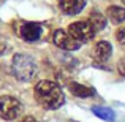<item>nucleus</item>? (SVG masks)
<instances>
[{"mask_svg":"<svg viewBox=\"0 0 125 122\" xmlns=\"http://www.w3.org/2000/svg\"><path fill=\"white\" fill-rule=\"evenodd\" d=\"M33 95L38 105L43 106L44 110H57L63 105L65 95L62 87L54 81L43 79L38 81L33 87Z\"/></svg>","mask_w":125,"mask_h":122,"instance_id":"f257e3e1","label":"nucleus"},{"mask_svg":"<svg viewBox=\"0 0 125 122\" xmlns=\"http://www.w3.org/2000/svg\"><path fill=\"white\" fill-rule=\"evenodd\" d=\"M11 73L21 82H30L37 76V64L29 54H16L11 60Z\"/></svg>","mask_w":125,"mask_h":122,"instance_id":"f03ea898","label":"nucleus"},{"mask_svg":"<svg viewBox=\"0 0 125 122\" xmlns=\"http://www.w3.org/2000/svg\"><path fill=\"white\" fill-rule=\"evenodd\" d=\"M22 113V103L16 97L3 95L0 97V117L5 121H14Z\"/></svg>","mask_w":125,"mask_h":122,"instance_id":"7ed1b4c3","label":"nucleus"},{"mask_svg":"<svg viewBox=\"0 0 125 122\" xmlns=\"http://www.w3.org/2000/svg\"><path fill=\"white\" fill-rule=\"evenodd\" d=\"M68 33L83 44V43L90 41L97 32H95L94 25L89 21H78V22H73V24L68 25Z\"/></svg>","mask_w":125,"mask_h":122,"instance_id":"20e7f679","label":"nucleus"},{"mask_svg":"<svg viewBox=\"0 0 125 122\" xmlns=\"http://www.w3.org/2000/svg\"><path fill=\"white\" fill-rule=\"evenodd\" d=\"M41 32H43L41 24H38V22L25 21V22H19V24L16 25V33L24 41H29V43H33V41L40 40Z\"/></svg>","mask_w":125,"mask_h":122,"instance_id":"39448f33","label":"nucleus"},{"mask_svg":"<svg viewBox=\"0 0 125 122\" xmlns=\"http://www.w3.org/2000/svg\"><path fill=\"white\" fill-rule=\"evenodd\" d=\"M52 41L57 48L65 49V51H78L81 48V43L78 40H74L68 30H62V29H57L52 33Z\"/></svg>","mask_w":125,"mask_h":122,"instance_id":"423d86ee","label":"nucleus"},{"mask_svg":"<svg viewBox=\"0 0 125 122\" xmlns=\"http://www.w3.org/2000/svg\"><path fill=\"white\" fill-rule=\"evenodd\" d=\"M111 54H113V46H111L109 41H104V40L98 41L92 49V57L97 62H101V64L106 62L111 57Z\"/></svg>","mask_w":125,"mask_h":122,"instance_id":"0eeeda50","label":"nucleus"},{"mask_svg":"<svg viewBox=\"0 0 125 122\" xmlns=\"http://www.w3.org/2000/svg\"><path fill=\"white\" fill-rule=\"evenodd\" d=\"M57 3H59L60 11L68 16L81 13L85 6V0H57Z\"/></svg>","mask_w":125,"mask_h":122,"instance_id":"6e6552de","label":"nucleus"},{"mask_svg":"<svg viewBox=\"0 0 125 122\" xmlns=\"http://www.w3.org/2000/svg\"><path fill=\"white\" fill-rule=\"evenodd\" d=\"M68 89H70V92L74 97H79V98H89V97H92V95H95V90L92 87L79 84V82H70V84H68Z\"/></svg>","mask_w":125,"mask_h":122,"instance_id":"1a4fd4ad","label":"nucleus"},{"mask_svg":"<svg viewBox=\"0 0 125 122\" xmlns=\"http://www.w3.org/2000/svg\"><path fill=\"white\" fill-rule=\"evenodd\" d=\"M108 18L113 24H122L125 21V8L122 6H109L108 8Z\"/></svg>","mask_w":125,"mask_h":122,"instance_id":"9d476101","label":"nucleus"},{"mask_svg":"<svg viewBox=\"0 0 125 122\" xmlns=\"http://www.w3.org/2000/svg\"><path fill=\"white\" fill-rule=\"evenodd\" d=\"M87 21L94 25L95 32L103 30V29L106 27V18H104L101 13H98V11H92L90 14H89V19H87Z\"/></svg>","mask_w":125,"mask_h":122,"instance_id":"9b49d317","label":"nucleus"},{"mask_svg":"<svg viewBox=\"0 0 125 122\" xmlns=\"http://www.w3.org/2000/svg\"><path fill=\"white\" fill-rule=\"evenodd\" d=\"M92 113L101 121H106V122H111L114 119V111L108 106H92Z\"/></svg>","mask_w":125,"mask_h":122,"instance_id":"f8f14e48","label":"nucleus"},{"mask_svg":"<svg viewBox=\"0 0 125 122\" xmlns=\"http://www.w3.org/2000/svg\"><path fill=\"white\" fill-rule=\"evenodd\" d=\"M116 40L120 43V44L125 46V25H122V27L119 29V30L116 32Z\"/></svg>","mask_w":125,"mask_h":122,"instance_id":"ddd939ff","label":"nucleus"},{"mask_svg":"<svg viewBox=\"0 0 125 122\" xmlns=\"http://www.w3.org/2000/svg\"><path fill=\"white\" fill-rule=\"evenodd\" d=\"M117 71H119L122 76H125V55L119 60V64H117Z\"/></svg>","mask_w":125,"mask_h":122,"instance_id":"4468645a","label":"nucleus"},{"mask_svg":"<svg viewBox=\"0 0 125 122\" xmlns=\"http://www.w3.org/2000/svg\"><path fill=\"white\" fill-rule=\"evenodd\" d=\"M6 48H8V44H6V41L0 38V55H3V54L6 52Z\"/></svg>","mask_w":125,"mask_h":122,"instance_id":"2eb2a0df","label":"nucleus"},{"mask_svg":"<svg viewBox=\"0 0 125 122\" xmlns=\"http://www.w3.org/2000/svg\"><path fill=\"white\" fill-rule=\"evenodd\" d=\"M19 122H38V121L35 119L33 116H24V117H22V119L19 121Z\"/></svg>","mask_w":125,"mask_h":122,"instance_id":"dca6fc26","label":"nucleus"},{"mask_svg":"<svg viewBox=\"0 0 125 122\" xmlns=\"http://www.w3.org/2000/svg\"><path fill=\"white\" fill-rule=\"evenodd\" d=\"M122 3H124V5H125V0H122Z\"/></svg>","mask_w":125,"mask_h":122,"instance_id":"f3484780","label":"nucleus"}]
</instances>
